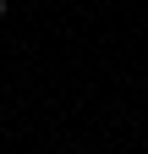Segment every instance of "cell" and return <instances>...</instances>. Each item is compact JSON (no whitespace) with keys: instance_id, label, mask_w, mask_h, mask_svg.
I'll list each match as a JSON object with an SVG mask.
<instances>
[{"instance_id":"obj_1","label":"cell","mask_w":148,"mask_h":154,"mask_svg":"<svg viewBox=\"0 0 148 154\" xmlns=\"http://www.w3.org/2000/svg\"><path fill=\"white\" fill-rule=\"evenodd\" d=\"M0 17H6V0H0Z\"/></svg>"}]
</instances>
